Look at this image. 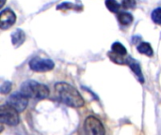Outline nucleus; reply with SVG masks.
I'll list each match as a JSON object with an SVG mask.
<instances>
[{
	"instance_id": "1",
	"label": "nucleus",
	"mask_w": 161,
	"mask_h": 135,
	"mask_svg": "<svg viewBox=\"0 0 161 135\" xmlns=\"http://www.w3.org/2000/svg\"><path fill=\"white\" fill-rule=\"evenodd\" d=\"M55 89L59 100L66 105L79 108L85 104L82 96L73 86L67 83H58L55 86Z\"/></svg>"
},
{
	"instance_id": "2",
	"label": "nucleus",
	"mask_w": 161,
	"mask_h": 135,
	"mask_svg": "<svg viewBox=\"0 0 161 135\" xmlns=\"http://www.w3.org/2000/svg\"><path fill=\"white\" fill-rule=\"evenodd\" d=\"M20 90L28 98L43 100L49 96V88L42 84H40L33 80H28L21 85Z\"/></svg>"
},
{
	"instance_id": "3",
	"label": "nucleus",
	"mask_w": 161,
	"mask_h": 135,
	"mask_svg": "<svg viewBox=\"0 0 161 135\" xmlns=\"http://www.w3.org/2000/svg\"><path fill=\"white\" fill-rule=\"evenodd\" d=\"M19 112L9 104H4L0 108L1 123L8 126H16L20 122Z\"/></svg>"
},
{
	"instance_id": "4",
	"label": "nucleus",
	"mask_w": 161,
	"mask_h": 135,
	"mask_svg": "<svg viewBox=\"0 0 161 135\" xmlns=\"http://www.w3.org/2000/svg\"><path fill=\"white\" fill-rule=\"evenodd\" d=\"M84 130L87 134L103 135L106 133L101 121L94 117H88L84 121Z\"/></svg>"
},
{
	"instance_id": "5",
	"label": "nucleus",
	"mask_w": 161,
	"mask_h": 135,
	"mask_svg": "<svg viewBox=\"0 0 161 135\" xmlns=\"http://www.w3.org/2000/svg\"><path fill=\"white\" fill-rule=\"evenodd\" d=\"M28 97L25 96L22 91L15 92L11 94L8 99V104L15 108L18 112H23L25 110L28 104Z\"/></svg>"
},
{
	"instance_id": "6",
	"label": "nucleus",
	"mask_w": 161,
	"mask_h": 135,
	"mask_svg": "<svg viewBox=\"0 0 161 135\" xmlns=\"http://www.w3.org/2000/svg\"><path fill=\"white\" fill-rule=\"evenodd\" d=\"M54 67L55 64L51 59H42L40 57H35L29 62V68L36 72H46L52 70Z\"/></svg>"
},
{
	"instance_id": "7",
	"label": "nucleus",
	"mask_w": 161,
	"mask_h": 135,
	"mask_svg": "<svg viewBox=\"0 0 161 135\" xmlns=\"http://www.w3.org/2000/svg\"><path fill=\"white\" fill-rule=\"evenodd\" d=\"M15 21H16L15 13L11 9L6 8L1 11V13H0V27H1V29L9 28L10 26H12L14 24Z\"/></svg>"
},
{
	"instance_id": "8",
	"label": "nucleus",
	"mask_w": 161,
	"mask_h": 135,
	"mask_svg": "<svg viewBox=\"0 0 161 135\" xmlns=\"http://www.w3.org/2000/svg\"><path fill=\"white\" fill-rule=\"evenodd\" d=\"M126 60H127V61H126L127 65L130 67V69L133 70V72L137 75L138 79H139L142 83H144V79H143V76H142V69H141L140 64H139L137 61H135L134 59L130 58V57L127 58Z\"/></svg>"
},
{
	"instance_id": "9",
	"label": "nucleus",
	"mask_w": 161,
	"mask_h": 135,
	"mask_svg": "<svg viewBox=\"0 0 161 135\" xmlns=\"http://www.w3.org/2000/svg\"><path fill=\"white\" fill-rule=\"evenodd\" d=\"M25 39V35L24 33L23 30L21 29H17L15 32H13L11 34V41H12V44L16 47L20 46Z\"/></svg>"
},
{
	"instance_id": "10",
	"label": "nucleus",
	"mask_w": 161,
	"mask_h": 135,
	"mask_svg": "<svg viewBox=\"0 0 161 135\" xmlns=\"http://www.w3.org/2000/svg\"><path fill=\"white\" fill-rule=\"evenodd\" d=\"M138 51L141 54L145 55L147 56H153V55H154V51H153L151 45L148 42H142L138 46Z\"/></svg>"
},
{
	"instance_id": "11",
	"label": "nucleus",
	"mask_w": 161,
	"mask_h": 135,
	"mask_svg": "<svg viewBox=\"0 0 161 135\" xmlns=\"http://www.w3.org/2000/svg\"><path fill=\"white\" fill-rule=\"evenodd\" d=\"M118 20L121 24L123 25H128L133 22V16L128 12H120L118 14Z\"/></svg>"
},
{
	"instance_id": "12",
	"label": "nucleus",
	"mask_w": 161,
	"mask_h": 135,
	"mask_svg": "<svg viewBox=\"0 0 161 135\" xmlns=\"http://www.w3.org/2000/svg\"><path fill=\"white\" fill-rule=\"evenodd\" d=\"M111 50H112V52L114 54L119 55H122V56H125L127 54V51H126L125 47L122 43H120V42L113 43L112 46H111Z\"/></svg>"
},
{
	"instance_id": "13",
	"label": "nucleus",
	"mask_w": 161,
	"mask_h": 135,
	"mask_svg": "<svg viewBox=\"0 0 161 135\" xmlns=\"http://www.w3.org/2000/svg\"><path fill=\"white\" fill-rule=\"evenodd\" d=\"M106 6L111 12L115 13H117L121 8V5L116 0H106Z\"/></svg>"
},
{
	"instance_id": "14",
	"label": "nucleus",
	"mask_w": 161,
	"mask_h": 135,
	"mask_svg": "<svg viewBox=\"0 0 161 135\" xmlns=\"http://www.w3.org/2000/svg\"><path fill=\"white\" fill-rule=\"evenodd\" d=\"M151 17L155 23L161 25V8H157L155 10H153Z\"/></svg>"
},
{
	"instance_id": "15",
	"label": "nucleus",
	"mask_w": 161,
	"mask_h": 135,
	"mask_svg": "<svg viewBox=\"0 0 161 135\" xmlns=\"http://www.w3.org/2000/svg\"><path fill=\"white\" fill-rule=\"evenodd\" d=\"M136 0H123L122 7L124 8H134L136 7Z\"/></svg>"
},
{
	"instance_id": "16",
	"label": "nucleus",
	"mask_w": 161,
	"mask_h": 135,
	"mask_svg": "<svg viewBox=\"0 0 161 135\" xmlns=\"http://www.w3.org/2000/svg\"><path fill=\"white\" fill-rule=\"evenodd\" d=\"M11 90V83L9 82H5L0 87V91L2 94H8Z\"/></svg>"
},
{
	"instance_id": "17",
	"label": "nucleus",
	"mask_w": 161,
	"mask_h": 135,
	"mask_svg": "<svg viewBox=\"0 0 161 135\" xmlns=\"http://www.w3.org/2000/svg\"><path fill=\"white\" fill-rule=\"evenodd\" d=\"M5 2H6V0H1V4H0V7H1V8H2V7L4 6Z\"/></svg>"
}]
</instances>
